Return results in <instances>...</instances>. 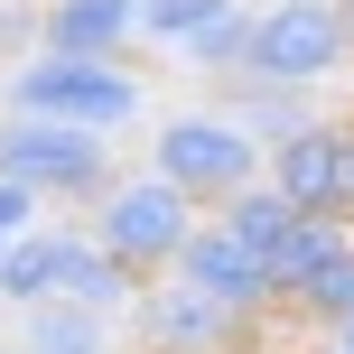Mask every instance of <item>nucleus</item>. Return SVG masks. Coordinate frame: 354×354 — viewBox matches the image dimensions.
Returning <instances> with one entry per match:
<instances>
[{
  "instance_id": "nucleus-1",
  "label": "nucleus",
  "mask_w": 354,
  "mask_h": 354,
  "mask_svg": "<svg viewBox=\"0 0 354 354\" xmlns=\"http://www.w3.org/2000/svg\"><path fill=\"white\" fill-rule=\"evenodd\" d=\"M196 224H205V205H196L187 187H168L159 168H131V177H112L103 196L84 205V233L112 252V261L131 270V280H168L177 270V252L196 243Z\"/></svg>"
},
{
  "instance_id": "nucleus-2",
  "label": "nucleus",
  "mask_w": 354,
  "mask_h": 354,
  "mask_svg": "<svg viewBox=\"0 0 354 354\" xmlns=\"http://www.w3.org/2000/svg\"><path fill=\"white\" fill-rule=\"evenodd\" d=\"M149 103L140 66L131 56H56L37 47L28 66H10V112H37V122H66V131H131Z\"/></svg>"
},
{
  "instance_id": "nucleus-3",
  "label": "nucleus",
  "mask_w": 354,
  "mask_h": 354,
  "mask_svg": "<svg viewBox=\"0 0 354 354\" xmlns=\"http://www.w3.org/2000/svg\"><path fill=\"white\" fill-rule=\"evenodd\" d=\"M149 168L168 177V187H187L205 214H224L243 187H261V168H270V149L252 140L233 112H214V103H196V112H168L159 131H149Z\"/></svg>"
},
{
  "instance_id": "nucleus-4",
  "label": "nucleus",
  "mask_w": 354,
  "mask_h": 354,
  "mask_svg": "<svg viewBox=\"0 0 354 354\" xmlns=\"http://www.w3.org/2000/svg\"><path fill=\"white\" fill-rule=\"evenodd\" d=\"M345 66H354L345 0H270V10H252V56H243L252 84L317 93L326 75H345Z\"/></svg>"
},
{
  "instance_id": "nucleus-5",
  "label": "nucleus",
  "mask_w": 354,
  "mask_h": 354,
  "mask_svg": "<svg viewBox=\"0 0 354 354\" xmlns=\"http://www.w3.org/2000/svg\"><path fill=\"white\" fill-rule=\"evenodd\" d=\"M0 177H19L37 196H66V205H93L112 187V140L37 122V112H0Z\"/></svg>"
},
{
  "instance_id": "nucleus-6",
  "label": "nucleus",
  "mask_w": 354,
  "mask_h": 354,
  "mask_svg": "<svg viewBox=\"0 0 354 354\" xmlns=\"http://www.w3.org/2000/svg\"><path fill=\"white\" fill-rule=\"evenodd\" d=\"M131 345L140 354H224V345H252V317H233L224 299H205L168 270L131 299Z\"/></svg>"
},
{
  "instance_id": "nucleus-7",
  "label": "nucleus",
  "mask_w": 354,
  "mask_h": 354,
  "mask_svg": "<svg viewBox=\"0 0 354 354\" xmlns=\"http://www.w3.org/2000/svg\"><path fill=\"white\" fill-rule=\"evenodd\" d=\"M177 280H187V289H205V299H224L233 317H252V326H261L270 308H280V299H270V270H261V252H252L243 233L224 224V214H205V224H196V243L177 252Z\"/></svg>"
},
{
  "instance_id": "nucleus-8",
  "label": "nucleus",
  "mask_w": 354,
  "mask_h": 354,
  "mask_svg": "<svg viewBox=\"0 0 354 354\" xmlns=\"http://www.w3.org/2000/svg\"><path fill=\"white\" fill-rule=\"evenodd\" d=\"M345 252H354V224H345V214H299V224H289L280 243L261 252V270H270V299H280L289 317H299V299H308V289H317L326 270L345 261Z\"/></svg>"
},
{
  "instance_id": "nucleus-9",
  "label": "nucleus",
  "mask_w": 354,
  "mask_h": 354,
  "mask_svg": "<svg viewBox=\"0 0 354 354\" xmlns=\"http://www.w3.org/2000/svg\"><path fill=\"white\" fill-rule=\"evenodd\" d=\"M140 37V0H47L37 10V47L56 56H122Z\"/></svg>"
},
{
  "instance_id": "nucleus-10",
  "label": "nucleus",
  "mask_w": 354,
  "mask_h": 354,
  "mask_svg": "<svg viewBox=\"0 0 354 354\" xmlns=\"http://www.w3.org/2000/svg\"><path fill=\"white\" fill-rule=\"evenodd\" d=\"M336 159H345V122H317V131H299V140L270 149L261 177H270L299 214H336Z\"/></svg>"
},
{
  "instance_id": "nucleus-11",
  "label": "nucleus",
  "mask_w": 354,
  "mask_h": 354,
  "mask_svg": "<svg viewBox=\"0 0 354 354\" xmlns=\"http://www.w3.org/2000/svg\"><path fill=\"white\" fill-rule=\"evenodd\" d=\"M56 299H66V308H93V317H131L140 280H131L93 233H66V252H56Z\"/></svg>"
},
{
  "instance_id": "nucleus-12",
  "label": "nucleus",
  "mask_w": 354,
  "mask_h": 354,
  "mask_svg": "<svg viewBox=\"0 0 354 354\" xmlns=\"http://www.w3.org/2000/svg\"><path fill=\"white\" fill-rule=\"evenodd\" d=\"M214 112H233V122H243L261 149H280V140H299V131H317V122H326L308 93H289V84H252V75H224Z\"/></svg>"
},
{
  "instance_id": "nucleus-13",
  "label": "nucleus",
  "mask_w": 354,
  "mask_h": 354,
  "mask_svg": "<svg viewBox=\"0 0 354 354\" xmlns=\"http://www.w3.org/2000/svg\"><path fill=\"white\" fill-rule=\"evenodd\" d=\"M19 354H122V345H112V317L47 299V308H28V317H19Z\"/></svg>"
},
{
  "instance_id": "nucleus-14",
  "label": "nucleus",
  "mask_w": 354,
  "mask_h": 354,
  "mask_svg": "<svg viewBox=\"0 0 354 354\" xmlns=\"http://www.w3.org/2000/svg\"><path fill=\"white\" fill-rule=\"evenodd\" d=\"M56 252H66V233H19L10 252H0V299L19 308V317H28V308H47L56 299Z\"/></svg>"
},
{
  "instance_id": "nucleus-15",
  "label": "nucleus",
  "mask_w": 354,
  "mask_h": 354,
  "mask_svg": "<svg viewBox=\"0 0 354 354\" xmlns=\"http://www.w3.org/2000/svg\"><path fill=\"white\" fill-rule=\"evenodd\" d=\"M177 66H196V75H243V56H252V0H233V10H214L196 37H177Z\"/></svg>"
},
{
  "instance_id": "nucleus-16",
  "label": "nucleus",
  "mask_w": 354,
  "mask_h": 354,
  "mask_svg": "<svg viewBox=\"0 0 354 354\" xmlns=\"http://www.w3.org/2000/svg\"><path fill=\"white\" fill-rule=\"evenodd\" d=\"M224 224L243 233L252 252H270V243H280L289 224H299V205H289V196H280V187H270V177H261V187H243V196H233V205H224Z\"/></svg>"
},
{
  "instance_id": "nucleus-17",
  "label": "nucleus",
  "mask_w": 354,
  "mask_h": 354,
  "mask_svg": "<svg viewBox=\"0 0 354 354\" xmlns=\"http://www.w3.org/2000/svg\"><path fill=\"white\" fill-rule=\"evenodd\" d=\"M214 10H233V0H140V37H159V47H177V37H196Z\"/></svg>"
},
{
  "instance_id": "nucleus-18",
  "label": "nucleus",
  "mask_w": 354,
  "mask_h": 354,
  "mask_svg": "<svg viewBox=\"0 0 354 354\" xmlns=\"http://www.w3.org/2000/svg\"><path fill=\"white\" fill-rule=\"evenodd\" d=\"M299 317H308V326H326V336H336V326L354 317V252H345V261H336V270H326V280L299 299Z\"/></svg>"
},
{
  "instance_id": "nucleus-19",
  "label": "nucleus",
  "mask_w": 354,
  "mask_h": 354,
  "mask_svg": "<svg viewBox=\"0 0 354 354\" xmlns=\"http://www.w3.org/2000/svg\"><path fill=\"white\" fill-rule=\"evenodd\" d=\"M37 205H47L37 187H19V177H0V243H19V233H37Z\"/></svg>"
},
{
  "instance_id": "nucleus-20",
  "label": "nucleus",
  "mask_w": 354,
  "mask_h": 354,
  "mask_svg": "<svg viewBox=\"0 0 354 354\" xmlns=\"http://www.w3.org/2000/svg\"><path fill=\"white\" fill-rule=\"evenodd\" d=\"M28 56H37V19L19 0H0V66H28Z\"/></svg>"
},
{
  "instance_id": "nucleus-21",
  "label": "nucleus",
  "mask_w": 354,
  "mask_h": 354,
  "mask_svg": "<svg viewBox=\"0 0 354 354\" xmlns=\"http://www.w3.org/2000/svg\"><path fill=\"white\" fill-rule=\"evenodd\" d=\"M336 214L354 224V122H345V159H336Z\"/></svg>"
},
{
  "instance_id": "nucleus-22",
  "label": "nucleus",
  "mask_w": 354,
  "mask_h": 354,
  "mask_svg": "<svg viewBox=\"0 0 354 354\" xmlns=\"http://www.w3.org/2000/svg\"><path fill=\"white\" fill-rule=\"evenodd\" d=\"M131 354H140V345H131ZM224 354H289V345H224Z\"/></svg>"
},
{
  "instance_id": "nucleus-23",
  "label": "nucleus",
  "mask_w": 354,
  "mask_h": 354,
  "mask_svg": "<svg viewBox=\"0 0 354 354\" xmlns=\"http://www.w3.org/2000/svg\"><path fill=\"white\" fill-rule=\"evenodd\" d=\"M336 354H354V317H345V326H336Z\"/></svg>"
},
{
  "instance_id": "nucleus-24",
  "label": "nucleus",
  "mask_w": 354,
  "mask_h": 354,
  "mask_svg": "<svg viewBox=\"0 0 354 354\" xmlns=\"http://www.w3.org/2000/svg\"><path fill=\"white\" fill-rule=\"evenodd\" d=\"M345 37H354V0H345Z\"/></svg>"
},
{
  "instance_id": "nucleus-25",
  "label": "nucleus",
  "mask_w": 354,
  "mask_h": 354,
  "mask_svg": "<svg viewBox=\"0 0 354 354\" xmlns=\"http://www.w3.org/2000/svg\"><path fill=\"white\" fill-rule=\"evenodd\" d=\"M252 10H270V0H252Z\"/></svg>"
},
{
  "instance_id": "nucleus-26",
  "label": "nucleus",
  "mask_w": 354,
  "mask_h": 354,
  "mask_svg": "<svg viewBox=\"0 0 354 354\" xmlns=\"http://www.w3.org/2000/svg\"><path fill=\"white\" fill-rule=\"evenodd\" d=\"M0 354H19V345H0Z\"/></svg>"
},
{
  "instance_id": "nucleus-27",
  "label": "nucleus",
  "mask_w": 354,
  "mask_h": 354,
  "mask_svg": "<svg viewBox=\"0 0 354 354\" xmlns=\"http://www.w3.org/2000/svg\"><path fill=\"white\" fill-rule=\"evenodd\" d=\"M0 252H10V243H0Z\"/></svg>"
}]
</instances>
